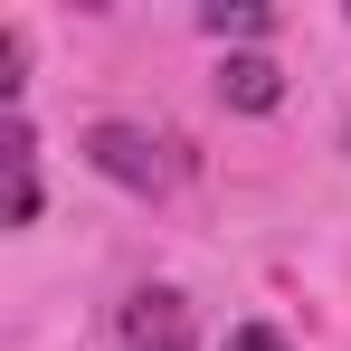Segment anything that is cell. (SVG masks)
Instances as JSON below:
<instances>
[{
    "mask_svg": "<svg viewBox=\"0 0 351 351\" xmlns=\"http://www.w3.org/2000/svg\"><path fill=\"white\" fill-rule=\"evenodd\" d=\"M199 29H209V38H266V29H276V10H256V0H209V10H199Z\"/></svg>",
    "mask_w": 351,
    "mask_h": 351,
    "instance_id": "5b68a950",
    "label": "cell"
},
{
    "mask_svg": "<svg viewBox=\"0 0 351 351\" xmlns=\"http://www.w3.org/2000/svg\"><path fill=\"white\" fill-rule=\"evenodd\" d=\"M86 162L114 180V190H143V199L180 180V152L162 133H143V123H86Z\"/></svg>",
    "mask_w": 351,
    "mask_h": 351,
    "instance_id": "6da1fadb",
    "label": "cell"
},
{
    "mask_svg": "<svg viewBox=\"0 0 351 351\" xmlns=\"http://www.w3.org/2000/svg\"><path fill=\"white\" fill-rule=\"evenodd\" d=\"M219 95H228L237 114H276V95H285V76H276V58H256V48H237V58L219 66Z\"/></svg>",
    "mask_w": 351,
    "mask_h": 351,
    "instance_id": "3957f363",
    "label": "cell"
},
{
    "mask_svg": "<svg viewBox=\"0 0 351 351\" xmlns=\"http://www.w3.org/2000/svg\"><path fill=\"white\" fill-rule=\"evenodd\" d=\"M0 162H10V228H29L38 219V133L10 114V143H0Z\"/></svg>",
    "mask_w": 351,
    "mask_h": 351,
    "instance_id": "277c9868",
    "label": "cell"
},
{
    "mask_svg": "<svg viewBox=\"0 0 351 351\" xmlns=\"http://www.w3.org/2000/svg\"><path fill=\"white\" fill-rule=\"evenodd\" d=\"M123 351H190L180 294H133V304H123Z\"/></svg>",
    "mask_w": 351,
    "mask_h": 351,
    "instance_id": "7a4b0ae2",
    "label": "cell"
},
{
    "mask_svg": "<svg viewBox=\"0 0 351 351\" xmlns=\"http://www.w3.org/2000/svg\"><path fill=\"white\" fill-rule=\"evenodd\" d=\"M228 351H285V332H276V323H237Z\"/></svg>",
    "mask_w": 351,
    "mask_h": 351,
    "instance_id": "8992f818",
    "label": "cell"
}]
</instances>
